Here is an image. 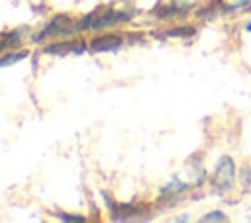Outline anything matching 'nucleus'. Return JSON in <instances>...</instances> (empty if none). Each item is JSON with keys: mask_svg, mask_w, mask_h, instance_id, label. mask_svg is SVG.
Masks as SVG:
<instances>
[{"mask_svg": "<svg viewBox=\"0 0 251 223\" xmlns=\"http://www.w3.org/2000/svg\"><path fill=\"white\" fill-rule=\"evenodd\" d=\"M129 20V14L126 12H118V10H94L92 14L84 16L78 23H76V29L82 31V29H92V31H98V29H104V27H114L122 22H127Z\"/></svg>", "mask_w": 251, "mask_h": 223, "instance_id": "f257e3e1", "label": "nucleus"}, {"mask_svg": "<svg viewBox=\"0 0 251 223\" xmlns=\"http://www.w3.org/2000/svg\"><path fill=\"white\" fill-rule=\"evenodd\" d=\"M233 178H235V162L229 156H222L216 166L214 184L220 188V192H227L233 186Z\"/></svg>", "mask_w": 251, "mask_h": 223, "instance_id": "f03ea898", "label": "nucleus"}, {"mask_svg": "<svg viewBox=\"0 0 251 223\" xmlns=\"http://www.w3.org/2000/svg\"><path fill=\"white\" fill-rule=\"evenodd\" d=\"M122 47V39L118 35H100L90 41V51L92 53H106V51H116Z\"/></svg>", "mask_w": 251, "mask_h": 223, "instance_id": "7ed1b4c3", "label": "nucleus"}, {"mask_svg": "<svg viewBox=\"0 0 251 223\" xmlns=\"http://www.w3.org/2000/svg\"><path fill=\"white\" fill-rule=\"evenodd\" d=\"M84 51V43L80 41H65V43H53L49 47L43 49L45 55H55V57H65L69 53H82Z\"/></svg>", "mask_w": 251, "mask_h": 223, "instance_id": "20e7f679", "label": "nucleus"}, {"mask_svg": "<svg viewBox=\"0 0 251 223\" xmlns=\"http://www.w3.org/2000/svg\"><path fill=\"white\" fill-rule=\"evenodd\" d=\"M22 35H20V31H16V29H12V31H6L4 33V41H2V47L4 49H8V47H14V45H20L22 41Z\"/></svg>", "mask_w": 251, "mask_h": 223, "instance_id": "39448f33", "label": "nucleus"}, {"mask_svg": "<svg viewBox=\"0 0 251 223\" xmlns=\"http://www.w3.org/2000/svg\"><path fill=\"white\" fill-rule=\"evenodd\" d=\"M25 57H27V51H18V53L4 55V57L0 59V67H8V65H12V63H18V61L25 59Z\"/></svg>", "mask_w": 251, "mask_h": 223, "instance_id": "423d86ee", "label": "nucleus"}, {"mask_svg": "<svg viewBox=\"0 0 251 223\" xmlns=\"http://www.w3.org/2000/svg\"><path fill=\"white\" fill-rule=\"evenodd\" d=\"M169 37H190L194 35V27H182V29H167Z\"/></svg>", "mask_w": 251, "mask_h": 223, "instance_id": "0eeeda50", "label": "nucleus"}, {"mask_svg": "<svg viewBox=\"0 0 251 223\" xmlns=\"http://www.w3.org/2000/svg\"><path fill=\"white\" fill-rule=\"evenodd\" d=\"M200 221H227V215L224 211H210L208 215H202Z\"/></svg>", "mask_w": 251, "mask_h": 223, "instance_id": "6e6552de", "label": "nucleus"}, {"mask_svg": "<svg viewBox=\"0 0 251 223\" xmlns=\"http://www.w3.org/2000/svg\"><path fill=\"white\" fill-rule=\"evenodd\" d=\"M59 219H63V221H84V217L82 215H69V213H55Z\"/></svg>", "mask_w": 251, "mask_h": 223, "instance_id": "1a4fd4ad", "label": "nucleus"}, {"mask_svg": "<svg viewBox=\"0 0 251 223\" xmlns=\"http://www.w3.org/2000/svg\"><path fill=\"white\" fill-rule=\"evenodd\" d=\"M247 31H251V22H249V23H247Z\"/></svg>", "mask_w": 251, "mask_h": 223, "instance_id": "9d476101", "label": "nucleus"}]
</instances>
